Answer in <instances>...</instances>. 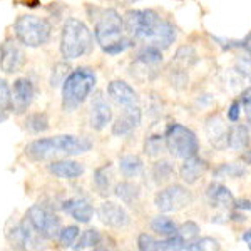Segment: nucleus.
I'll use <instances>...</instances> for the list:
<instances>
[{
    "label": "nucleus",
    "mask_w": 251,
    "mask_h": 251,
    "mask_svg": "<svg viewBox=\"0 0 251 251\" xmlns=\"http://www.w3.org/2000/svg\"><path fill=\"white\" fill-rule=\"evenodd\" d=\"M92 143L87 137L79 136H55L32 141L25 148V154L30 159L44 161L54 156H79L91 151Z\"/></svg>",
    "instance_id": "obj_1"
},
{
    "label": "nucleus",
    "mask_w": 251,
    "mask_h": 251,
    "mask_svg": "<svg viewBox=\"0 0 251 251\" xmlns=\"http://www.w3.org/2000/svg\"><path fill=\"white\" fill-rule=\"evenodd\" d=\"M250 80H251V77H250Z\"/></svg>",
    "instance_id": "obj_47"
},
{
    "label": "nucleus",
    "mask_w": 251,
    "mask_h": 251,
    "mask_svg": "<svg viewBox=\"0 0 251 251\" xmlns=\"http://www.w3.org/2000/svg\"><path fill=\"white\" fill-rule=\"evenodd\" d=\"M240 116H241V102L240 100H233L231 106L228 109V119L231 121V123H238Z\"/></svg>",
    "instance_id": "obj_43"
},
{
    "label": "nucleus",
    "mask_w": 251,
    "mask_h": 251,
    "mask_svg": "<svg viewBox=\"0 0 251 251\" xmlns=\"http://www.w3.org/2000/svg\"><path fill=\"white\" fill-rule=\"evenodd\" d=\"M151 228L156 234H159L163 238H169L177 233V225L168 216H156L151 221Z\"/></svg>",
    "instance_id": "obj_28"
},
{
    "label": "nucleus",
    "mask_w": 251,
    "mask_h": 251,
    "mask_svg": "<svg viewBox=\"0 0 251 251\" xmlns=\"http://www.w3.org/2000/svg\"><path fill=\"white\" fill-rule=\"evenodd\" d=\"M134 42L136 40L132 39V37H126V35H123L121 39H117L116 42H112V44H109V46L106 47H102V50L106 52V54L109 55H119V54H123V52H126L127 49H131L132 46H134Z\"/></svg>",
    "instance_id": "obj_36"
},
{
    "label": "nucleus",
    "mask_w": 251,
    "mask_h": 251,
    "mask_svg": "<svg viewBox=\"0 0 251 251\" xmlns=\"http://www.w3.org/2000/svg\"><path fill=\"white\" fill-rule=\"evenodd\" d=\"M196 62V54H194V50L191 47H181L179 50L176 52V57L173 59V64H176L177 69H189L193 66V64Z\"/></svg>",
    "instance_id": "obj_35"
},
{
    "label": "nucleus",
    "mask_w": 251,
    "mask_h": 251,
    "mask_svg": "<svg viewBox=\"0 0 251 251\" xmlns=\"http://www.w3.org/2000/svg\"><path fill=\"white\" fill-rule=\"evenodd\" d=\"M97 82L96 72L89 67H79L69 72L62 84V109L66 112H72L86 102V99L92 94Z\"/></svg>",
    "instance_id": "obj_2"
},
{
    "label": "nucleus",
    "mask_w": 251,
    "mask_h": 251,
    "mask_svg": "<svg viewBox=\"0 0 251 251\" xmlns=\"http://www.w3.org/2000/svg\"><path fill=\"white\" fill-rule=\"evenodd\" d=\"M250 144V131L245 124H234L228 132V148L233 151H245Z\"/></svg>",
    "instance_id": "obj_23"
},
{
    "label": "nucleus",
    "mask_w": 251,
    "mask_h": 251,
    "mask_svg": "<svg viewBox=\"0 0 251 251\" xmlns=\"http://www.w3.org/2000/svg\"><path fill=\"white\" fill-rule=\"evenodd\" d=\"M97 218L109 228H124L129 223V214L121 204L112 201H104L97 208Z\"/></svg>",
    "instance_id": "obj_17"
},
{
    "label": "nucleus",
    "mask_w": 251,
    "mask_h": 251,
    "mask_svg": "<svg viewBox=\"0 0 251 251\" xmlns=\"http://www.w3.org/2000/svg\"><path fill=\"white\" fill-rule=\"evenodd\" d=\"M94 186L100 196H107V194L112 191V166L111 164H104L96 169Z\"/></svg>",
    "instance_id": "obj_25"
},
{
    "label": "nucleus",
    "mask_w": 251,
    "mask_h": 251,
    "mask_svg": "<svg viewBox=\"0 0 251 251\" xmlns=\"http://www.w3.org/2000/svg\"><path fill=\"white\" fill-rule=\"evenodd\" d=\"M124 30L127 32L129 37L134 40H151L156 30L159 29L163 17L156 10L151 9H139L129 10L123 17Z\"/></svg>",
    "instance_id": "obj_6"
},
{
    "label": "nucleus",
    "mask_w": 251,
    "mask_h": 251,
    "mask_svg": "<svg viewBox=\"0 0 251 251\" xmlns=\"http://www.w3.org/2000/svg\"><path fill=\"white\" fill-rule=\"evenodd\" d=\"M245 174H246L245 166L240 163H225L220 168L214 169V176L216 177H233V179H236V177H241Z\"/></svg>",
    "instance_id": "obj_33"
},
{
    "label": "nucleus",
    "mask_w": 251,
    "mask_h": 251,
    "mask_svg": "<svg viewBox=\"0 0 251 251\" xmlns=\"http://www.w3.org/2000/svg\"><path fill=\"white\" fill-rule=\"evenodd\" d=\"M7 117V114H3V112H0V121H3Z\"/></svg>",
    "instance_id": "obj_46"
},
{
    "label": "nucleus",
    "mask_w": 251,
    "mask_h": 251,
    "mask_svg": "<svg viewBox=\"0 0 251 251\" xmlns=\"http://www.w3.org/2000/svg\"><path fill=\"white\" fill-rule=\"evenodd\" d=\"M92 34L79 19H67L60 34V54L64 59L74 60L91 52Z\"/></svg>",
    "instance_id": "obj_3"
},
{
    "label": "nucleus",
    "mask_w": 251,
    "mask_h": 251,
    "mask_svg": "<svg viewBox=\"0 0 251 251\" xmlns=\"http://www.w3.org/2000/svg\"><path fill=\"white\" fill-rule=\"evenodd\" d=\"M123 109L124 111L112 124V134L117 137L131 134L136 127H139L141 121H143V112H141L139 106H129Z\"/></svg>",
    "instance_id": "obj_16"
},
{
    "label": "nucleus",
    "mask_w": 251,
    "mask_h": 251,
    "mask_svg": "<svg viewBox=\"0 0 251 251\" xmlns=\"http://www.w3.org/2000/svg\"><path fill=\"white\" fill-rule=\"evenodd\" d=\"M166 151H168V149H166L164 136L152 134V136L146 137V141H144V152L149 157H161Z\"/></svg>",
    "instance_id": "obj_29"
},
{
    "label": "nucleus",
    "mask_w": 251,
    "mask_h": 251,
    "mask_svg": "<svg viewBox=\"0 0 251 251\" xmlns=\"http://www.w3.org/2000/svg\"><path fill=\"white\" fill-rule=\"evenodd\" d=\"M49 173L60 179H77L84 173V164L72 159H57L49 164Z\"/></svg>",
    "instance_id": "obj_21"
},
{
    "label": "nucleus",
    "mask_w": 251,
    "mask_h": 251,
    "mask_svg": "<svg viewBox=\"0 0 251 251\" xmlns=\"http://www.w3.org/2000/svg\"><path fill=\"white\" fill-rule=\"evenodd\" d=\"M114 194L119 198L123 203L126 204H134L139 201L141 198V189L139 186L134 183H129V181H123V183H117L114 186Z\"/></svg>",
    "instance_id": "obj_26"
},
{
    "label": "nucleus",
    "mask_w": 251,
    "mask_h": 251,
    "mask_svg": "<svg viewBox=\"0 0 251 251\" xmlns=\"http://www.w3.org/2000/svg\"><path fill=\"white\" fill-rule=\"evenodd\" d=\"M206 169H208L206 161L198 157L196 154V156L188 157V159H183V164H181V168H179V176H181V179H183V183L194 184V183H198V179L206 173Z\"/></svg>",
    "instance_id": "obj_20"
},
{
    "label": "nucleus",
    "mask_w": 251,
    "mask_h": 251,
    "mask_svg": "<svg viewBox=\"0 0 251 251\" xmlns=\"http://www.w3.org/2000/svg\"><path fill=\"white\" fill-rule=\"evenodd\" d=\"M79 234H80V229L77 228V226H66V228L60 229L57 240L64 248H72L74 243L77 241Z\"/></svg>",
    "instance_id": "obj_37"
},
{
    "label": "nucleus",
    "mask_w": 251,
    "mask_h": 251,
    "mask_svg": "<svg viewBox=\"0 0 251 251\" xmlns=\"http://www.w3.org/2000/svg\"><path fill=\"white\" fill-rule=\"evenodd\" d=\"M64 213L69 214L71 218H74L77 223H89L94 216V208H92L91 201L86 196H72L69 200L64 201L62 204Z\"/></svg>",
    "instance_id": "obj_18"
},
{
    "label": "nucleus",
    "mask_w": 251,
    "mask_h": 251,
    "mask_svg": "<svg viewBox=\"0 0 251 251\" xmlns=\"http://www.w3.org/2000/svg\"><path fill=\"white\" fill-rule=\"evenodd\" d=\"M7 238L14 246L17 248H39L40 243H42V236L35 231V228L32 226V223L29 221V218H24L20 220L14 228L7 233Z\"/></svg>",
    "instance_id": "obj_10"
},
{
    "label": "nucleus",
    "mask_w": 251,
    "mask_h": 251,
    "mask_svg": "<svg viewBox=\"0 0 251 251\" xmlns=\"http://www.w3.org/2000/svg\"><path fill=\"white\" fill-rule=\"evenodd\" d=\"M112 121V107L106 99L102 91H97L91 100V112H89V123L94 131H102Z\"/></svg>",
    "instance_id": "obj_11"
},
{
    "label": "nucleus",
    "mask_w": 251,
    "mask_h": 251,
    "mask_svg": "<svg viewBox=\"0 0 251 251\" xmlns=\"http://www.w3.org/2000/svg\"><path fill=\"white\" fill-rule=\"evenodd\" d=\"M137 248L141 251H159V240L152 234L143 233L137 238Z\"/></svg>",
    "instance_id": "obj_41"
},
{
    "label": "nucleus",
    "mask_w": 251,
    "mask_h": 251,
    "mask_svg": "<svg viewBox=\"0 0 251 251\" xmlns=\"http://www.w3.org/2000/svg\"><path fill=\"white\" fill-rule=\"evenodd\" d=\"M173 174H174V166L171 161H168V159H161L152 166V177H154L156 184L168 183L173 177Z\"/></svg>",
    "instance_id": "obj_30"
},
{
    "label": "nucleus",
    "mask_w": 251,
    "mask_h": 251,
    "mask_svg": "<svg viewBox=\"0 0 251 251\" xmlns=\"http://www.w3.org/2000/svg\"><path fill=\"white\" fill-rule=\"evenodd\" d=\"M243 241L248 245V248L251 250V229H248V231L243 233Z\"/></svg>",
    "instance_id": "obj_45"
},
{
    "label": "nucleus",
    "mask_w": 251,
    "mask_h": 251,
    "mask_svg": "<svg viewBox=\"0 0 251 251\" xmlns=\"http://www.w3.org/2000/svg\"><path fill=\"white\" fill-rule=\"evenodd\" d=\"M206 198H208V203L211 208L221 211V214L228 216L229 220V213L234 209L236 198L233 196V193L226 186H223L220 183H211L208 186V189H206Z\"/></svg>",
    "instance_id": "obj_12"
},
{
    "label": "nucleus",
    "mask_w": 251,
    "mask_h": 251,
    "mask_svg": "<svg viewBox=\"0 0 251 251\" xmlns=\"http://www.w3.org/2000/svg\"><path fill=\"white\" fill-rule=\"evenodd\" d=\"M25 127L29 129L34 134H40V132L47 131L49 129V119L44 112H35V114H30L25 119Z\"/></svg>",
    "instance_id": "obj_34"
},
{
    "label": "nucleus",
    "mask_w": 251,
    "mask_h": 251,
    "mask_svg": "<svg viewBox=\"0 0 251 251\" xmlns=\"http://www.w3.org/2000/svg\"><path fill=\"white\" fill-rule=\"evenodd\" d=\"M107 94L112 102L117 104L119 107L137 106V102H139L137 92L124 80H112L107 86Z\"/></svg>",
    "instance_id": "obj_19"
},
{
    "label": "nucleus",
    "mask_w": 251,
    "mask_h": 251,
    "mask_svg": "<svg viewBox=\"0 0 251 251\" xmlns=\"http://www.w3.org/2000/svg\"><path fill=\"white\" fill-rule=\"evenodd\" d=\"M69 72H71V69H69L67 64L60 62L57 64L54 69H52V75H50V86L52 87H59L64 84V80L69 75Z\"/></svg>",
    "instance_id": "obj_40"
},
{
    "label": "nucleus",
    "mask_w": 251,
    "mask_h": 251,
    "mask_svg": "<svg viewBox=\"0 0 251 251\" xmlns=\"http://www.w3.org/2000/svg\"><path fill=\"white\" fill-rule=\"evenodd\" d=\"M191 193L183 184H171L161 189L154 198V204L161 213H176L191 204Z\"/></svg>",
    "instance_id": "obj_9"
},
{
    "label": "nucleus",
    "mask_w": 251,
    "mask_h": 251,
    "mask_svg": "<svg viewBox=\"0 0 251 251\" xmlns=\"http://www.w3.org/2000/svg\"><path fill=\"white\" fill-rule=\"evenodd\" d=\"M214 250H220V243L209 236L204 238L198 236L196 240L183 245V251H214Z\"/></svg>",
    "instance_id": "obj_32"
},
{
    "label": "nucleus",
    "mask_w": 251,
    "mask_h": 251,
    "mask_svg": "<svg viewBox=\"0 0 251 251\" xmlns=\"http://www.w3.org/2000/svg\"><path fill=\"white\" fill-rule=\"evenodd\" d=\"M25 64V54L17 46V42L7 39L0 46V69L5 74H14Z\"/></svg>",
    "instance_id": "obj_14"
},
{
    "label": "nucleus",
    "mask_w": 251,
    "mask_h": 251,
    "mask_svg": "<svg viewBox=\"0 0 251 251\" xmlns=\"http://www.w3.org/2000/svg\"><path fill=\"white\" fill-rule=\"evenodd\" d=\"M35 97V87L30 79L20 77L14 82L12 87V109L17 114H22L32 106Z\"/></svg>",
    "instance_id": "obj_13"
},
{
    "label": "nucleus",
    "mask_w": 251,
    "mask_h": 251,
    "mask_svg": "<svg viewBox=\"0 0 251 251\" xmlns=\"http://www.w3.org/2000/svg\"><path fill=\"white\" fill-rule=\"evenodd\" d=\"M161 62H163V50L157 49L156 46H151V44L141 47L136 55V64H141V66L146 69L156 67V66H159Z\"/></svg>",
    "instance_id": "obj_24"
},
{
    "label": "nucleus",
    "mask_w": 251,
    "mask_h": 251,
    "mask_svg": "<svg viewBox=\"0 0 251 251\" xmlns=\"http://www.w3.org/2000/svg\"><path fill=\"white\" fill-rule=\"evenodd\" d=\"M234 209H240V211H251V200H236L234 201Z\"/></svg>",
    "instance_id": "obj_44"
},
{
    "label": "nucleus",
    "mask_w": 251,
    "mask_h": 251,
    "mask_svg": "<svg viewBox=\"0 0 251 251\" xmlns=\"http://www.w3.org/2000/svg\"><path fill=\"white\" fill-rule=\"evenodd\" d=\"M124 34V22L119 12L114 9H106L100 12V15L96 19L94 25V37L100 47H106L109 44L116 42Z\"/></svg>",
    "instance_id": "obj_7"
},
{
    "label": "nucleus",
    "mask_w": 251,
    "mask_h": 251,
    "mask_svg": "<svg viewBox=\"0 0 251 251\" xmlns=\"http://www.w3.org/2000/svg\"><path fill=\"white\" fill-rule=\"evenodd\" d=\"M12 111V89L5 79H0V112L7 114Z\"/></svg>",
    "instance_id": "obj_39"
},
{
    "label": "nucleus",
    "mask_w": 251,
    "mask_h": 251,
    "mask_svg": "<svg viewBox=\"0 0 251 251\" xmlns=\"http://www.w3.org/2000/svg\"><path fill=\"white\" fill-rule=\"evenodd\" d=\"M174 40H176V27H174L169 20L163 19L159 29L156 30V34L152 35V39L149 40V44H151V46H156L157 49H161V50H164V49H168L171 46Z\"/></svg>",
    "instance_id": "obj_22"
},
{
    "label": "nucleus",
    "mask_w": 251,
    "mask_h": 251,
    "mask_svg": "<svg viewBox=\"0 0 251 251\" xmlns=\"http://www.w3.org/2000/svg\"><path fill=\"white\" fill-rule=\"evenodd\" d=\"M177 234L183 238L184 243H189L200 236V226L194 221H184L183 225L177 226Z\"/></svg>",
    "instance_id": "obj_38"
},
{
    "label": "nucleus",
    "mask_w": 251,
    "mask_h": 251,
    "mask_svg": "<svg viewBox=\"0 0 251 251\" xmlns=\"http://www.w3.org/2000/svg\"><path fill=\"white\" fill-rule=\"evenodd\" d=\"M100 240H102V236H100V233L97 231V229H87V231H84L82 234H79L77 241L74 243L72 248L74 250H94V248H97V245H100Z\"/></svg>",
    "instance_id": "obj_31"
},
{
    "label": "nucleus",
    "mask_w": 251,
    "mask_h": 251,
    "mask_svg": "<svg viewBox=\"0 0 251 251\" xmlns=\"http://www.w3.org/2000/svg\"><path fill=\"white\" fill-rule=\"evenodd\" d=\"M241 106L245 109V116L246 121H248V126L251 129V87H246L245 91L241 92Z\"/></svg>",
    "instance_id": "obj_42"
},
{
    "label": "nucleus",
    "mask_w": 251,
    "mask_h": 251,
    "mask_svg": "<svg viewBox=\"0 0 251 251\" xmlns=\"http://www.w3.org/2000/svg\"><path fill=\"white\" fill-rule=\"evenodd\" d=\"M204 131H206V137H208L209 144H211L214 149L223 151V149L228 148L229 126L226 124V121L223 119L220 114H211L206 119Z\"/></svg>",
    "instance_id": "obj_15"
},
{
    "label": "nucleus",
    "mask_w": 251,
    "mask_h": 251,
    "mask_svg": "<svg viewBox=\"0 0 251 251\" xmlns=\"http://www.w3.org/2000/svg\"><path fill=\"white\" fill-rule=\"evenodd\" d=\"M164 141L168 152L176 159H188L191 156H196L200 151L198 136L179 123H173L166 127Z\"/></svg>",
    "instance_id": "obj_5"
},
{
    "label": "nucleus",
    "mask_w": 251,
    "mask_h": 251,
    "mask_svg": "<svg viewBox=\"0 0 251 251\" xmlns=\"http://www.w3.org/2000/svg\"><path fill=\"white\" fill-rule=\"evenodd\" d=\"M27 218L32 223V226L35 228L42 240L52 241L57 240L60 229H62V221L55 213H52L50 209L44 208L42 204H34L27 209Z\"/></svg>",
    "instance_id": "obj_8"
},
{
    "label": "nucleus",
    "mask_w": 251,
    "mask_h": 251,
    "mask_svg": "<svg viewBox=\"0 0 251 251\" xmlns=\"http://www.w3.org/2000/svg\"><path fill=\"white\" fill-rule=\"evenodd\" d=\"M15 37L25 47H40L47 44L52 34V25L47 19L37 15H22L14 24Z\"/></svg>",
    "instance_id": "obj_4"
},
{
    "label": "nucleus",
    "mask_w": 251,
    "mask_h": 251,
    "mask_svg": "<svg viewBox=\"0 0 251 251\" xmlns=\"http://www.w3.org/2000/svg\"><path fill=\"white\" fill-rule=\"evenodd\" d=\"M119 169L126 177H137L144 173V163L139 156L126 154L119 159Z\"/></svg>",
    "instance_id": "obj_27"
}]
</instances>
